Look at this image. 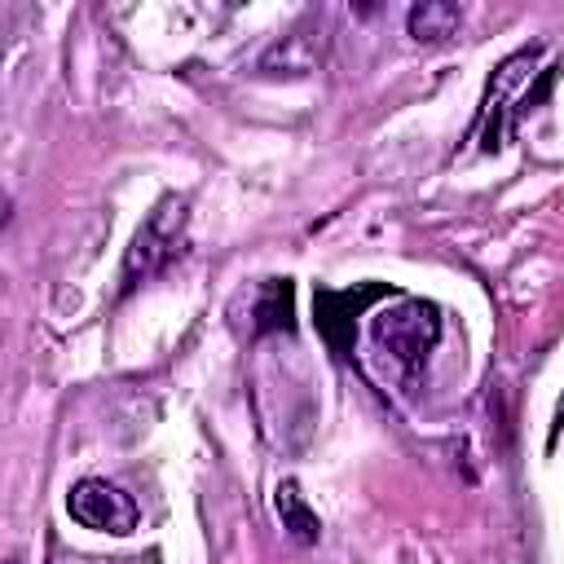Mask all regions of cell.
<instances>
[{
    "label": "cell",
    "mask_w": 564,
    "mask_h": 564,
    "mask_svg": "<svg viewBox=\"0 0 564 564\" xmlns=\"http://www.w3.org/2000/svg\"><path fill=\"white\" fill-rule=\"evenodd\" d=\"M375 335H379V344H388V352L405 370H414L432 352V344L441 335V322H436V308L432 304L405 300V304H397V308H388V313L375 317Z\"/></svg>",
    "instance_id": "1"
},
{
    "label": "cell",
    "mask_w": 564,
    "mask_h": 564,
    "mask_svg": "<svg viewBox=\"0 0 564 564\" xmlns=\"http://www.w3.org/2000/svg\"><path fill=\"white\" fill-rule=\"evenodd\" d=\"M70 516L88 529H101V533H132L137 529V502L132 494H123L119 485L110 480H79L66 498Z\"/></svg>",
    "instance_id": "2"
},
{
    "label": "cell",
    "mask_w": 564,
    "mask_h": 564,
    "mask_svg": "<svg viewBox=\"0 0 564 564\" xmlns=\"http://www.w3.org/2000/svg\"><path fill=\"white\" fill-rule=\"evenodd\" d=\"M458 22H463L458 4H445V0H423L410 9V35L414 40H445V35H454Z\"/></svg>",
    "instance_id": "3"
},
{
    "label": "cell",
    "mask_w": 564,
    "mask_h": 564,
    "mask_svg": "<svg viewBox=\"0 0 564 564\" xmlns=\"http://www.w3.org/2000/svg\"><path fill=\"white\" fill-rule=\"evenodd\" d=\"M278 516H282V524H286L300 542H317V516L304 507V498H300V489H295L291 480L278 489Z\"/></svg>",
    "instance_id": "4"
}]
</instances>
